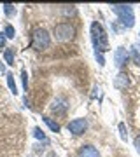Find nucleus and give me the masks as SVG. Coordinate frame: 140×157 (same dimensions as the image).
<instances>
[{
	"label": "nucleus",
	"mask_w": 140,
	"mask_h": 157,
	"mask_svg": "<svg viewBox=\"0 0 140 157\" xmlns=\"http://www.w3.org/2000/svg\"><path fill=\"white\" fill-rule=\"evenodd\" d=\"M6 77H7V84H9V89H11L12 94H16L18 93V87H16V80H14V75H12L11 72H7L6 73Z\"/></svg>",
	"instance_id": "nucleus-9"
},
{
	"label": "nucleus",
	"mask_w": 140,
	"mask_h": 157,
	"mask_svg": "<svg viewBox=\"0 0 140 157\" xmlns=\"http://www.w3.org/2000/svg\"><path fill=\"white\" fill-rule=\"evenodd\" d=\"M79 157H100V152L96 150L93 145H84L79 150Z\"/></svg>",
	"instance_id": "nucleus-6"
},
{
	"label": "nucleus",
	"mask_w": 140,
	"mask_h": 157,
	"mask_svg": "<svg viewBox=\"0 0 140 157\" xmlns=\"http://www.w3.org/2000/svg\"><path fill=\"white\" fill-rule=\"evenodd\" d=\"M42 119H44V122L49 126L51 131H54V133H60V124L56 122V121H53L51 117H42Z\"/></svg>",
	"instance_id": "nucleus-11"
},
{
	"label": "nucleus",
	"mask_w": 140,
	"mask_h": 157,
	"mask_svg": "<svg viewBox=\"0 0 140 157\" xmlns=\"http://www.w3.org/2000/svg\"><path fill=\"white\" fill-rule=\"evenodd\" d=\"M4 11H6V14L7 16H12L14 12H16V9L11 6V4H4Z\"/></svg>",
	"instance_id": "nucleus-14"
},
{
	"label": "nucleus",
	"mask_w": 140,
	"mask_h": 157,
	"mask_svg": "<svg viewBox=\"0 0 140 157\" xmlns=\"http://www.w3.org/2000/svg\"><path fill=\"white\" fill-rule=\"evenodd\" d=\"M21 78H23V87H25V91H28V75H26V70H21Z\"/></svg>",
	"instance_id": "nucleus-15"
},
{
	"label": "nucleus",
	"mask_w": 140,
	"mask_h": 157,
	"mask_svg": "<svg viewBox=\"0 0 140 157\" xmlns=\"http://www.w3.org/2000/svg\"><path fill=\"white\" fill-rule=\"evenodd\" d=\"M54 37L56 40H60V42H68V40H72L75 37V28H74V25L70 23H60V25H56L54 26Z\"/></svg>",
	"instance_id": "nucleus-4"
},
{
	"label": "nucleus",
	"mask_w": 140,
	"mask_h": 157,
	"mask_svg": "<svg viewBox=\"0 0 140 157\" xmlns=\"http://www.w3.org/2000/svg\"><path fill=\"white\" fill-rule=\"evenodd\" d=\"M128 84H130L128 75H126L124 72H121L118 77H116V80H114V86H116L118 89H126V87H128Z\"/></svg>",
	"instance_id": "nucleus-8"
},
{
	"label": "nucleus",
	"mask_w": 140,
	"mask_h": 157,
	"mask_svg": "<svg viewBox=\"0 0 140 157\" xmlns=\"http://www.w3.org/2000/svg\"><path fill=\"white\" fill-rule=\"evenodd\" d=\"M4 35H6L7 39H14V28H12L11 25H7V26H6V32H4Z\"/></svg>",
	"instance_id": "nucleus-13"
},
{
	"label": "nucleus",
	"mask_w": 140,
	"mask_h": 157,
	"mask_svg": "<svg viewBox=\"0 0 140 157\" xmlns=\"http://www.w3.org/2000/svg\"><path fill=\"white\" fill-rule=\"evenodd\" d=\"M34 135L37 136L39 140H46V135L42 133V129H40V128H35V129H34Z\"/></svg>",
	"instance_id": "nucleus-17"
},
{
	"label": "nucleus",
	"mask_w": 140,
	"mask_h": 157,
	"mask_svg": "<svg viewBox=\"0 0 140 157\" xmlns=\"http://www.w3.org/2000/svg\"><path fill=\"white\" fill-rule=\"evenodd\" d=\"M119 133H121V140H126V136H128V133H126V126H124L123 122L119 124Z\"/></svg>",
	"instance_id": "nucleus-16"
},
{
	"label": "nucleus",
	"mask_w": 140,
	"mask_h": 157,
	"mask_svg": "<svg viewBox=\"0 0 140 157\" xmlns=\"http://www.w3.org/2000/svg\"><path fill=\"white\" fill-rule=\"evenodd\" d=\"M126 59H128V52H126V49H124V47L116 49V52H114V61H116V65H118V67H123L124 63H126Z\"/></svg>",
	"instance_id": "nucleus-7"
},
{
	"label": "nucleus",
	"mask_w": 140,
	"mask_h": 157,
	"mask_svg": "<svg viewBox=\"0 0 140 157\" xmlns=\"http://www.w3.org/2000/svg\"><path fill=\"white\" fill-rule=\"evenodd\" d=\"M0 73H6V63L0 61Z\"/></svg>",
	"instance_id": "nucleus-21"
},
{
	"label": "nucleus",
	"mask_w": 140,
	"mask_h": 157,
	"mask_svg": "<svg viewBox=\"0 0 140 157\" xmlns=\"http://www.w3.org/2000/svg\"><path fill=\"white\" fill-rule=\"evenodd\" d=\"M135 147H137V152L140 154V136H137V138H135Z\"/></svg>",
	"instance_id": "nucleus-19"
},
{
	"label": "nucleus",
	"mask_w": 140,
	"mask_h": 157,
	"mask_svg": "<svg viewBox=\"0 0 140 157\" xmlns=\"http://www.w3.org/2000/svg\"><path fill=\"white\" fill-rule=\"evenodd\" d=\"M91 40H93V45H95L96 52H105L109 51V40H107V33L103 26H102L100 23H93L91 25Z\"/></svg>",
	"instance_id": "nucleus-1"
},
{
	"label": "nucleus",
	"mask_w": 140,
	"mask_h": 157,
	"mask_svg": "<svg viewBox=\"0 0 140 157\" xmlns=\"http://www.w3.org/2000/svg\"><path fill=\"white\" fill-rule=\"evenodd\" d=\"M49 44H51V37H49V33H47V30H44V28L34 30L30 45H32L35 51H44V49H47V47H49Z\"/></svg>",
	"instance_id": "nucleus-3"
},
{
	"label": "nucleus",
	"mask_w": 140,
	"mask_h": 157,
	"mask_svg": "<svg viewBox=\"0 0 140 157\" xmlns=\"http://www.w3.org/2000/svg\"><path fill=\"white\" fill-rule=\"evenodd\" d=\"M4 45H6V35L0 33V47H4Z\"/></svg>",
	"instance_id": "nucleus-20"
},
{
	"label": "nucleus",
	"mask_w": 140,
	"mask_h": 157,
	"mask_svg": "<svg viewBox=\"0 0 140 157\" xmlns=\"http://www.w3.org/2000/svg\"><path fill=\"white\" fill-rule=\"evenodd\" d=\"M4 59H6L7 65H14V51L6 49V52H4Z\"/></svg>",
	"instance_id": "nucleus-12"
},
{
	"label": "nucleus",
	"mask_w": 140,
	"mask_h": 157,
	"mask_svg": "<svg viewBox=\"0 0 140 157\" xmlns=\"http://www.w3.org/2000/svg\"><path fill=\"white\" fill-rule=\"evenodd\" d=\"M47 157H58V155H56L54 152H49V154H47Z\"/></svg>",
	"instance_id": "nucleus-22"
},
{
	"label": "nucleus",
	"mask_w": 140,
	"mask_h": 157,
	"mask_svg": "<svg viewBox=\"0 0 140 157\" xmlns=\"http://www.w3.org/2000/svg\"><path fill=\"white\" fill-rule=\"evenodd\" d=\"M53 112H58V113H63L65 110H67V105H65V101H62V100H56L54 103H53Z\"/></svg>",
	"instance_id": "nucleus-10"
},
{
	"label": "nucleus",
	"mask_w": 140,
	"mask_h": 157,
	"mask_svg": "<svg viewBox=\"0 0 140 157\" xmlns=\"http://www.w3.org/2000/svg\"><path fill=\"white\" fill-rule=\"evenodd\" d=\"M95 56H96V59H98V63H100V67H103V65H105V59H103V56H102L100 52H96V51H95Z\"/></svg>",
	"instance_id": "nucleus-18"
},
{
	"label": "nucleus",
	"mask_w": 140,
	"mask_h": 157,
	"mask_svg": "<svg viewBox=\"0 0 140 157\" xmlns=\"http://www.w3.org/2000/svg\"><path fill=\"white\" fill-rule=\"evenodd\" d=\"M112 11L119 16V21L123 23L126 28H131L135 25V16H133V7L131 6H123V4H116L112 6Z\"/></svg>",
	"instance_id": "nucleus-2"
},
{
	"label": "nucleus",
	"mask_w": 140,
	"mask_h": 157,
	"mask_svg": "<svg viewBox=\"0 0 140 157\" xmlns=\"http://www.w3.org/2000/svg\"><path fill=\"white\" fill-rule=\"evenodd\" d=\"M86 128H88V122L84 119H74V121L68 122V131L74 133V135H82Z\"/></svg>",
	"instance_id": "nucleus-5"
}]
</instances>
